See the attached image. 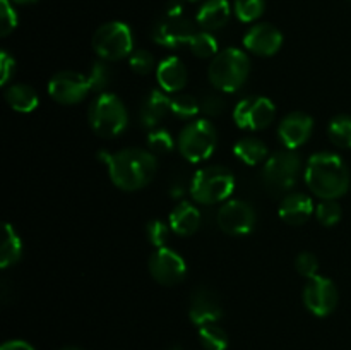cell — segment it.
<instances>
[{
  "label": "cell",
  "mask_w": 351,
  "mask_h": 350,
  "mask_svg": "<svg viewBox=\"0 0 351 350\" xmlns=\"http://www.w3.org/2000/svg\"><path fill=\"white\" fill-rule=\"evenodd\" d=\"M187 2H197V0H187Z\"/></svg>",
  "instance_id": "cell-44"
},
{
  "label": "cell",
  "mask_w": 351,
  "mask_h": 350,
  "mask_svg": "<svg viewBox=\"0 0 351 350\" xmlns=\"http://www.w3.org/2000/svg\"><path fill=\"white\" fill-rule=\"evenodd\" d=\"M283 45V34L276 26L267 23L256 24L243 36V47L261 57H271L278 54Z\"/></svg>",
  "instance_id": "cell-16"
},
{
  "label": "cell",
  "mask_w": 351,
  "mask_h": 350,
  "mask_svg": "<svg viewBox=\"0 0 351 350\" xmlns=\"http://www.w3.org/2000/svg\"><path fill=\"white\" fill-rule=\"evenodd\" d=\"M17 26V14L10 0H0V34L7 36Z\"/></svg>",
  "instance_id": "cell-35"
},
{
  "label": "cell",
  "mask_w": 351,
  "mask_h": 350,
  "mask_svg": "<svg viewBox=\"0 0 351 350\" xmlns=\"http://www.w3.org/2000/svg\"><path fill=\"white\" fill-rule=\"evenodd\" d=\"M266 7V0H235L233 10L242 23H254L259 19Z\"/></svg>",
  "instance_id": "cell-30"
},
{
  "label": "cell",
  "mask_w": 351,
  "mask_h": 350,
  "mask_svg": "<svg viewBox=\"0 0 351 350\" xmlns=\"http://www.w3.org/2000/svg\"><path fill=\"white\" fill-rule=\"evenodd\" d=\"M129 62H130V69L139 75L149 74L154 67L153 55H151L147 50H134L132 54H130Z\"/></svg>",
  "instance_id": "cell-36"
},
{
  "label": "cell",
  "mask_w": 351,
  "mask_h": 350,
  "mask_svg": "<svg viewBox=\"0 0 351 350\" xmlns=\"http://www.w3.org/2000/svg\"><path fill=\"white\" fill-rule=\"evenodd\" d=\"M21 256H23V240L10 223H3L2 244H0V268L12 266L21 259Z\"/></svg>",
  "instance_id": "cell-25"
},
{
  "label": "cell",
  "mask_w": 351,
  "mask_h": 350,
  "mask_svg": "<svg viewBox=\"0 0 351 350\" xmlns=\"http://www.w3.org/2000/svg\"><path fill=\"white\" fill-rule=\"evenodd\" d=\"M280 218L287 225L298 226L308 222L314 213V202L304 192H290L280 202Z\"/></svg>",
  "instance_id": "cell-18"
},
{
  "label": "cell",
  "mask_w": 351,
  "mask_h": 350,
  "mask_svg": "<svg viewBox=\"0 0 351 350\" xmlns=\"http://www.w3.org/2000/svg\"><path fill=\"white\" fill-rule=\"evenodd\" d=\"M216 222L228 235H247L256 226V211L247 201L228 199L219 206Z\"/></svg>",
  "instance_id": "cell-10"
},
{
  "label": "cell",
  "mask_w": 351,
  "mask_h": 350,
  "mask_svg": "<svg viewBox=\"0 0 351 350\" xmlns=\"http://www.w3.org/2000/svg\"><path fill=\"white\" fill-rule=\"evenodd\" d=\"M146 143H147V148H149L151 153H170L171 150L175 148V139L173 136L170 134V130L163 129V127H160V129H151L149 134H147L146 137Z\"/></svg>",
  "instance_id": "cell-31"
},
{
  "label": "cell",
  "mask_w": 351,
  "mask_h": 350,
  "mask_svg": "<svg viewBox=\"0 0 351 350\" xmlns=\"http://www.w3.org/2000/svg\"><path fill=\"white\" fill-rule=\"evenodd\" d=\"M93 48L106 62H115L123 57H130L134 51L132 31L125 23L112 21L96 30L93 36Z\"/></svg>",
  "instance_id": "cell-8"
},
{
  "label": "cell",
  "mask_w": 351,
  "mask_h": 350,
  "mask_svg": "<svg viewBox=\"0 0 351 350\" xmlns=\"http://www.w3.org/2000/svg\"><path fill=\"white\" fill-rule=\"evenodd\" d=\"M218 132L209 120L197 119L182 129L178 136V151L191 163H201L208 160L216 150Z\"/></svg>",
  "instance_id": "cell-7"
},
{
  "label": "cell",
  "mask_w": 351,
  "mask_h": 350,
  "mask_svg": "<svg viewBox=\"0 0 351 350\" xmlns=\"http://www.w3.org/2000/svg\"><path fill=\"white\" fill-rule=\"evenodd\" d=\"M314 129V119L305 112H291L278 126V137L285 150H297L307 143Z\"/></svg>",
  "instance_id": "cell-15"
},
{
  "label": "cell",
  "mask_w": 351,
  "mask_h": 350,
  "mask_svg": "<svg viewBox=\"0 0 351 350\" xmlns=\"http://www.w3.org/2000/svg\"><path fill=\"white\" fill-rule=\"evenodd\" d=\"M147 266H149L151 277L165 287L180 283L187 275V264L184 257L167 246L160 247L151 254Z\"/></svg>",
  "instance_id": "cell-12"
},
{
  "label": "cell",
  "mask_w": 351,
  "mask_h": 350,
  "mask_svg": "<svg viewBox=\"0 0 351 350\" xmlns=\"http://www.w3.org/2000/svg\"><path fill=\"white\" fill-rule=\"evenodd\" d=\"M0 350H34L33 345H29L27 342L24 340H9V342L3 343L0 347Z\"/></svg>",
  "instance_id": "cell-40"
},
{
  "label": "cell",
  "mask_w": 351,
  "mask_h": 350,
  "mask_svg": "<svg viewBox=\"0 0 351 350\" xmlns=\"http://www.w3.org/2000/svg\"><path fill=\"white\" fill-rule=\"evenodd\" d=\"M233 153L239 158L242 163L250 165H259L263 161L267 160V146L264 141H261L259 137L254 136H245L242 139H239L233 146Z\"/></svg>",
  "instance_id": "cell-24"
},
{
  "label": "cell",
  "mask_w": 351,
  "mask_h": 350,
  "mask_svg": "<svg viewBox=\"0 0 351 350\" xmlns=\"http://www.w3.org/2000/svg\"><path fill=\"white\" fill-rule=\"evenodd\" d=\"M171 350H182V349H178V347H175V349H171Z\"/></svg>",
  "instance_id": "cell-43"
},
{
  "label": "cell",
  "mask_w": 351,
  "mask_h": 350,
  "mask_svg": "<svg viewBox=\"0 0 351 350\" xmlns=\"http://www.w3.org/2000/svg\"><path fill=\"white\" fill-rule=\"evenodd\" d=\"M201 112V102L192 95H177L171 98V113L180 119H192Z\"/></svg>",
  "instance_id": "cell-29"
},
{
  "label": "cell",
  "mask_w": 351,
  "mask_h": 350,
  "mask_svg": "<svg viewBox=\"0 0 351 350\" xmlns=\"http://www.w3.org/2000/svg\"><path fill=\"white\" fill-rule=\"evenodd\" d=\"M199 102H201V112H204L206 115L209 117L219 115V113H223V110H225L226 106L225 98L219 95L218 89L211 93H206Z\"/></svg>",
  "instance_id": "cell-37"
},
{
  "label": "cell",
  "mask_w": 351,
  "mask_h": 350,
  "mask_svg": "<svg viewBox=\"0 0 351 350\" xmlns=\"http://www.w3.org/2000/svg\"><path fill=\"white\" fill-rule=\"evenodd\" d=\"M60 350H81V349H77V347H64V349Z\"/></svg>",
  "instance_id": "cell-42"
},
{
  "label": "cell",
  "mask_w": 351,
  "mask_h": 350,
  "mask_svg": "<svg viewBox=\"0 0 351 350\" xmlns=\"http://www.w3.org/2000/svg\"><path fill=\"white\" fill-rule=\"evenodd\" d=\"M91 91L88 75L74 71H62L55 74L48 82V95L62 105H75L82 102Z\"/></svg>",
  "instance_id": "cell-13"
},
{
  "label": "cell",
  "mask_w": 351,
  "mask_h": 350,
  "mask_svg": "<svg viewBox=\"0 0 351 350\" xmlns=\"http://www.w3.org/2000/svg\"><path fill=\"white\" fill-rule=\"evenodd\" d=\"M189 318L195 326L218 323L223 318L221 302L209 288H197L191 297Z\"/></svg>",
  "instance_id": "cell-17"
},
{
  "label": "cell",
  "mask_w": 351,
  "mask_h": 350,
  "mask_svg": "<svg viewBox=\"0 0 351 350\" xmlns=\"http://www.w3.org/2000/svg\"><path fill=\"white\" fill-rule=\"evenodd\" d=\"M3 95H5V102L9 103L10 108L21 113L33 112L38 103H40V98H38V93L34 91V88L23 84V82L9 86Z\"/></svg>",
  "instance_id": "cell-23"
},
{
  "label": "cell",
  "mask_w": 351,
  "mask_h": 350,
  "mask_svg": "<svg viewBox=\"0 0 351 350\" xmlns=\"http://www.w3.org/2000/svg\"><path fill=\"white\" fill-rule=\"evenodd\" d=\"M99 156L108 168L112 182L122 191H139L146 187L156 174V156L147 150L127 148L119 153H99Z\"/></svg>",
  "instance_id": "cell-1"
},
{
  "label": "cell",
  "mask_w": 351,
  "mask_h": 350,
  "mask_svg": "<svg viewBox=\"0 0 351 350\" xmlns=\"http://www.w3.org/2000/svg\"><path fill=\"white\" fill-rule=\"evenodd\" d=\"M295 268H297L298 275L308 278L315 277L319 271V261L315 257V254L312 253H300L297 256V261H295Z\"/></svg>",
  "instance_id": "cell-38"
},
{
  "label": "cell",
  "mask_w": 351,
  "mask_h": 350,
  "mask_svg": "<svg viewBox=\"0 0 351 350\" xmlns=\"http://www.w3.org/2000/svg\"><path fill=\"white\" fill-rule=\"evenodd\" d=\"M16 72V60L7 54L5 50L0 51V84L5 86Z\"/></svg>",
  "instance_id": "cell-39"
},
{
  "label": "cell",
  "mask_w": 351,
  "mask_h": 350,
  "mask_svg": "<svg viewBox=\"0 0 351 350\" xmlns=\"http://www.w3.org/2000/svg\"><path fill=\"white\" fill-rule=\"evenodd\" d=\"M328 136L335 146L351 150V117L336 115L328 126Z\"/></svg>",
  "instance_id": "cell-27"
},
{
  "label": "cell",
  "mask_w": 351,
  "mask_h": 350,
  "mask_svg": "<svg viewBox=\"0 0 351 350\" xmlns=\"http://www.w3.org/2000/svg\"><path fill=\"white\" fill-rule=\"evenodd\" d=\"M187 67L178 57H168L158 65L156 79L165 93H178L187 84Z\"/></svg>",
  "instance_id": "cell-19"
},
{
  "label": "cell",
  "mask_w": 351,
  "mask_h": 350,
  "mask_svg": "<svg viewBox=\"0 0 351 350\" xmlns=\"http://www.w3.org/2000/svg\"><path fill=\"white\" fill-rule=\"evenodd\" d=\"M343 209L336 199H322L315 208V218L324 226H332L341 220Z\"/></svg>",
  "instance_id": "cell-32"
},
{
  "label": "cell",
  "mask_w": 351,
  "mask_h": 350,
  "mask_svg": "<svg viewBox=\"0 0 351 350\" xmlns=\"http://www.w3.org/2000/svg\"><path fill=\"white\" fill-rule=\"evenodd\" d=\"M168 112H171V98L165 95L163 89H153L141 105V124L147 129H154Z\"/></svg>",
  "instance_id": "cell-20"
},
{
  "label": "cell",
  "mask_w": 351,
  "mask_h": 350,
  "mask_svg": "<svg viewBox=\"0 0 351 350\" xmlns=\"http://www.w3.org/2000/svg\"><path fill=\"white\" fill-rule=\"evenodd\" d=\"M12 3H17V5H29V3L38 2V0H10Z\"/></svg>",
  "instance_id": "cell-41"
},
{
  "label": "cell",
  "mask_w": 351,
  "mask_h": 350,
  "mask_svg": "<svg viewBox=\"0 0 351 350\" xmlns=\"http://www.w3.org/2000/svg\"><path fill=\"white\" fill-rule=\"evenodd\" d=\"M300 170V156L293 150L276 151L264 161L263 182L271 194H283L295 187Z\"/></svg>",
  "instance_id": "cell-6"
},
{
  "label": "cell",
  "mask_w": 351,
  "mask_h": 350,
  "mask_svg": "<svg viewBox=\"0 0 351 350\" xmlns=\"http://www.w3.org/2000/svg\"><path fill=\"white\" fill-rule=\"evenodd\" d=\"M168 225L177 235L187 237L197 232L201 225V213L191 202H178L168 216Z\"/></svg>",
  "instance_id": "cell-22"
},
{
  "label": "cell",
  "mask_w": 351,
  "mask_h": 350,
  "mask_svg": "<svg viewBox=\"0 0 351 350\" xmlns=\"http://www.w3.org/2000/svg\"><path fill=\"white\" fill-rule=\"evenodd\" d=\"M235 191V177L221 165H209L195 172L191 182L192 199L201 205H216L228 201Z\"/></svg>",
  "instance_id": "cell-4"
},
{
  "label": "cell",
  "mask_w": 351,
  "mask_h": 350,
  "mask_svg": "<svg viewBox=\"0 0 351 350\" xmlns=\"http://www.w3.org/2000/svg\"><path fill=\"white\" fill-rule=\"evenodd\" d=\"M249 71L250 62L245 51L239 48H226L213 57L208 69V78L218 91L235 93L245 84Z\"/></svg>",
  "instance_id": "cell-3"
},
{
  "label": "cell",
  "mask_w": 351,
  "mask_h": 350,
  "mask_svg": "<svg viewBox=\"0 0 351 350\" xmlns=\"http://www.w3.org/2000/svg\"><path fill=\"white\" fill-rule=\"evenodd\" d=\"M232 16V7L228 0H206L197 12V24L202 31L221 30Z\"/></svg>",
  "instance_id": "cell-21"
},
{
  "label": "cell",
  "mask_w": 351,
  "mask_h": 350,
  "mask_svg": "<svg viewBox=\"0 0 351 350\" xmlns=\"http://www.w3.org/2000/svg\"><path fill=\"white\" fill-rule=\"evenodd\" d=\"M307 187L321 199H338L350 189V170L341 156L335 153H315L305 165Z\"/></svg>",
  "instance_id": "cell-2"
},
{
  "label": "cell",
  "mask_w": 351,
  "mask_h": 350,
  "mask_svg": "<svg viewBox=\"0 0 351 350\" xmlns=\"http://www.w3.org/2000/svg\"><path fill=\"white\" fill-rule=\"evenodd\" d=\"M170 225L163 222V220H149L146 223V239L151 246H154L156 249L160 247L167 246V240H168V233H170Z\"/></svg>",
  "instance_id": "cell-33"
},
{
  "label": "cell",
  "mask_w": 351,
  "mask_h": 350,
  "mask_svg": "<svg viewBox=\"0 0 351 350\" xmlns=\"http://www.w3.org/2000/svg\"><path fill=\"white\" fill-rule=\"evenodd\" d=\"M304 304L314 316H329L338 305V288L329 278L315 275L304 287Z\"/></svg>",
  "instance_id": "cell-11"
},
{
  "label": "cell",
  "mask_w": 351,
  "mask_h": 350,
  "mask_svg": "<svg viewBox=\"0 0 351 350\" xmlns=\"http://www.w3.org/2000/svg\"><path fill=\"white\" fill-rule=\"evenodd\" d=\"M192 54L199 58H209L218 55V41L209 31H197L189 41Z\"/></svg>",
  "instance_id": "cell-28"
},
{
  "label": "cell",
  "mask_w": 351,
  "mask_h": 350,
  "mask_svg": "<svg viewBox=\"0 0 351 350\" xmlns=\"http://www.w3.org/2000/svg\"><path fill=\"white\" fill-rule=\"evenodd\" d=\"M199 340L206 350H226L228 349V335L218 323L199 326Z\"/></svg>",
  "instance_id": "cell-26"
},
{
  "label": "cell",
  "mask_w": 351,
  "mask_h": 350,
  "mask_svg": "<svg viewBox=\"0 0 351 350\" xmlns=\"http://www.w3.org/2000/svg\"><path fill=\"white\" fill-rule=\"evenodd\" d=\"M274 103L266 96H247L240 100L233 110V120L240 129H266L274 120Z\"/></svg>",
  "instance_id": "cell-9"
},
{
  "label": "cell",
  "mask_w": 351,
  "mask_h": 350,
  "mask_svg": "<svg viewBox=\"0 0 351 350\" xmlns=\"http://www.w3.org/2000/svg\"><path fill=\"white\" fill-rule=\"evenodd\" d=\"M197 33L194 27V23L189 21L184 14L180 16H171L165 14L161 19L153 27V40L158 45L167 48H177L180 45L189 43L192 36Z\"/></svg>",
  "instance_id": "cell-14"
},
{
  "label": "cell",
  "mask_w": 351,
  "mask_h": 350,
  "mask_svg": "<svg viewBox=\"0 0 351 350\" xmlns=\"http://www.w3.org/2000/svg\"><path fill=\"white\" fill-rule=\"evenodd\" d=\"M110 78H112V71L106 65V60L95 62L88 75L93 91H103L110 84Z\"/></svg>",
  "instance_id": "cell-34"
},
{
  "label": "cell",
  "mask_w": 351,
  "mask_h": 350,
  "mask_svg": "<svg viewBox=\"0 0 351 350\" xmlns=\"http://www.w3.org/2000/svg\"><path fill=\"white\" fill-rule=\"evenodd\" d=\"M91 129L101 137H115L129 124V113L122 100L113 93H99L88 112Z\"/></svg>",
  "instance_id": "cell-5"
}]
</instances>
